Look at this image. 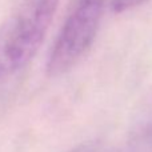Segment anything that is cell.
Returning a JSON list of instances; mask_svg holds the SVG:
<instances>
[{
  "label": "cell",
  "instance_id": "obj_1",
  "mask_svg": "<svg viewBox=\"0 0 152 152\" xmlns=\"http://www.w3.org/2000/svg\"><path fill=\"white\" fill-rule=\"evenodd\" d=\"M59 0H21L0 26V89L28 67L52 23Z\"/></svg>",
  "mask_w": 152,
  "mask_h": 152
},
{
  "label": "cell",
  "instance_id": "obj_2",
  "mask_svg": "<svg viewBox=\"0 0 152 152\" xmlns=\"http://www.w3.org/2000/svg\"><path fill=\"white\" fill-rule=\"evenodd\" d=\"M104 3L105 0H74L48 56L47 72L51 76L68 72L91 48Z\"/></svg>",
  "mask_w": 152,
  "mask_h": 152
},
{
  "label": "cell",
  "instance_id": "obj_3",
  "mask_svg": "<svg viewBox=\"0 0 152 152\" xmlns=\"http://www.w3.org/2000/svg\"><path fill=\"white\" fill-rule=\"evenodd\" d=\"M148 0H112L111 1V7L115 12H126V11L134 10V8L139 7V5L147 3Z\"/></svg>",
  "mask_w": 152,
  "mask_h": 152
},
{
  "label": "cell",
  "instance_id": "obj_4",
  "mask_svg": "<svg viewBox=\"0 0 152 152\" xmlns=\"http://www.w3.org/2000/svg\"><path fill=\"white\" fill-rule=\"evenodd\" d=\"M77 152H91V151H88V150H80V151H77Z\"/></svg>",
  "mask_w": 152,
  "mask_h": 152
}]
</instances>
